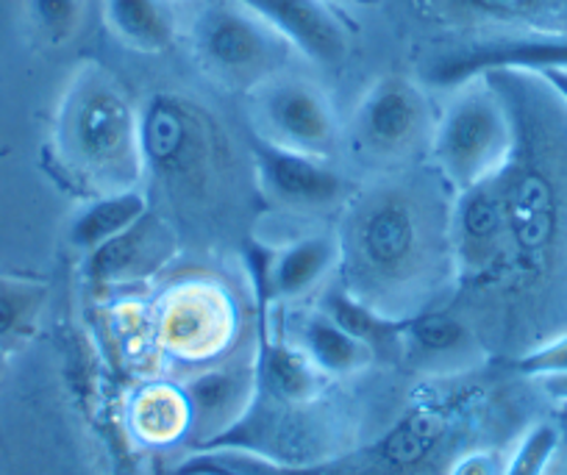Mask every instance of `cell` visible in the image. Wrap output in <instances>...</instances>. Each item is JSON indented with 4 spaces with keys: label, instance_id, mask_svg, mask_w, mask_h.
Segmentation results:
<instances>
[{
    "label": "cell",
    "instance_id": "2",
    "mask_svg": "<svg viewBox=\"0 0 567 475\" xmlns=\"http://www.w3.org/2000/svg\"><path fill=\"white\" fill-rule=\"evenodd\" d=\"M351 204V200H348ZM342 261L357 281L351 292L368 300L373 289H401L423 276L432 259V226L423 204L401 187H375L348 206Z\"/></svg>",
    "mask_w": 567,
    "mask_h": 475
},
{
    "label": "cell",
    "instance_id": "15",
    "mask_svg": "<svg viewBox=\"0 0 567 475\" xmlns=\"http://www.w3.org/2000/svg\"><path fill=\"white\" fill-rule=\"evenodd\" d=\"M173 254H176V234L159 215L148 211L128 231L86 254L81 270L90 281H131L162 270Z\"/></svg>",
    "mask_w": 567,
    "mask_h": 475
},
{
    "label": "cell",
    "instance_id": "26",
    "mask_svg": "<svg viewBox=\"0 0 567 475\" xmlns=\"http://www.w3.org/2000/svg\"><path fill=\"white\" fill-rule=\"evenodd\" d=\"M559 428L550 423H537L520 436L512 456L501 467V475H545L556 451H559Z\"/></svg>",
    "mask_w": 567,
    "mask_h": 475
},
{
    "label": "cell",
    "instance_id": "12",
    "mask_svg": "<svg viewBox=\"0 0 567 475\" xmlns=\"http://www.w3.org/2000/svg\"><path fill=\"white\" fill-rule=\"evenodd\" d=\"M504 173L456 195V206L449 217V245L460 270H487L504 250L509 237Z\"/></svg>",
    "mask_w": 567,
    "mask_h": 475
},
{
    "label": "cell",
    "instance_id": "11",
    "mask_svg": "<svg viewBox=\"0 0 567 475\" xmlns=\"http://www.w3.org/2000/svg\"><path fill=\"white\" fill-rule=\"evenodd\" d=\"M318 68H340L351 53V29L334 0H239Z\"/></svg>",
    "mask_w": 567,
    "mask_h": 475
},
{
    "label": "cell",
    "instance_id": "19",
    "mask_svg": "<svg viewBox=\"0 0 567 475\" xmlns=\"http://www.w3.org/2000/svg\"><path fill=\"white\" fill-rule=\"evenodd\" d=\"M103 23L136 53H165L178 34L171 0H103Z\"/></svg>",
    "mask_w": 567,
    "mask_h": 475
},
{
    "label": "cell",
    "instance_id": "21",
    "mask_svg": "<svg viewBox=\"0 0 567 475\" xmlns=\"http://www.w3.org/2000/svg\"><path fill=\"white\" fill-rule=\"evenodd\" d=\"M473 351V337L462 320L449 311H429V314L406 317L403 326V357L414 368L440 370L456 364Z\"/></svg>",
    "mask_w": 567,
    "mask_h": 475
},
{
    "label": "cell",
    "instance_id": "17",
    "mask_svg": "<svg viewBox=\"0 0 567 475\" xmlns=\"http://www.w3.org/2000/svg\"><path fill=\"white\" fill-rule=\"evenodd\" d=\"M318 309L326 311L340 329L357 337L364 348H370L375 359L403 357V326H406V317L386 314L379 306L368 303V300L359 298L357 292H351L342 283L326 289Z\"/></svg>",
    "mask_w": 567,
    "mask_h": 475
},
{
    "label": "cell",
    "instance_id": "30",
    "mask_svg": "<svg viewBox=\"0 0 567 475\" xmlns=\"http://www.w3.org/2000/svg\"><path fill=\"white\" fill-rule=\"evenodd\" d=\"M0 368H3V351H0Z\"/></svg>",
    "mask_w": 567,
    "mask_h": 475
},
{
    "label": "cell",
    "instance_id": "24",
    "mask_svg": "<svg viewBox=\"0 0 567 475\" xmlns=\"http://www.w3.org/2000/svg\"><path fill=\"white\" fill-rule=\"evenodd\" d=\"M42 298H45V287L40 283L0 278V351L23 340L40 314Z\"/></svg>",
    "mask_w": 567,
    "mask_h": 475
},
{
    "label": "cell",
    "instance_id": "3",
    "mask_svg": "<svg viewBox=\"0 0 567 475\" xmlns=\"http://www.w3.org/2000/svg\"><path fill=\"white\" fill-rule=\"evenodd\" d=\"M517 125L504 92L487 79L465 81L454 90L434 125L432 162L454 195L498 176L509 167Z\"/></svg>",
    "mask_w": 567,
    "mask_h": 475
},
{
    "label": "cell",
    "instance_id": "29",
    "mask_svg": "<svg viewBox=\"0 0 567 475\" xmlns=\"http://www.w3.org/2000/svg\"><path fill=\"white\" fill-rule=\"evenodd\" d=\"M537 75L545 81V86H548V90L567 106V70L548 68V70H539Z\"/></svg>",
    "mask_w": 567,
    "mask_h": 475
},
{
    "label": "cell",
    "instance_id": "25",
    "mask_svg": "<svg viewBox=\"0 0 567 475\" xmlns=\"http://www.w3.org/2000/svg\"><path fill=\"white\" fill-rule=\"evenodd\" d=\"M25 18L48 45H68L84 25L86 0H25Z\"/></svg>",
    "mask_w": 567,
    "mask_h": 475
},
{
    "label": "cell",
    "instance_id": "1",
    "mask_svg": "<svg viewBox=\"0 0 567 475\" xmlns=\"http://www.w3.org/2000/svg\"><path fill=\"white\" fill-rule=\"evenodd\" d=\"M56 147L64 165L101 193L134 187L142 176L140 106L95 62L81 64L56 112Z\"/></svg>",
    "mask_w": 567,
    "mask_h": 475
},
{
    "label": "cell",
    "instance_id": "13",
    "mask_svg": "<svg viewBox=\"0 0 567 475\" xmlns=\"http://www.w3.org/2000/svg\"><path fill=\"white\" fill-rule=\"evenodd\" d=\"M234 329L231 300L215 283H184L171 292L162 314V334L184 357H206L226 345Z\"/></svg>",
    "mask_w": 567,
    "mask_h": 475
},
{
    "label": "cell",
    "instance_id": "9",
    "mask_svg": "<svg viewBox=\"0 0 567 475\" xmlns=\"http://www.w3.org/2000/svg\"><path fill=\"white\" fill-rule=\"evenodd\" d=\"M259 189L267 200L287 211H326L351 200L353 184L331 165V158L290 151L265 136H250Z\"/></svg>",
    "mask_w": 567,
    "mask_h": 475
},
{
    "label": "cell",
    "instance_id": "6",
    "mask_svg": "<svg viewBox=\"0 0 567 475\" xmlns=\"http://www.w3.org/2000/svg\"><path fill=\"white\" fill-rule=\"evenodd\" d=\"M437 125L432 101L417 81L406 75H381L357 101L348 136L364 162L395 165L420 147L429 151Z\"/></svg>",
    "mask_w": 567,
    "mask_h": 475
},
{
    "label": "cell",
    "instance_id": "31",
    "mask_svg": "<svg viewBox=\"0 0 567 475\" xmlns=\"http://www.w3.org/2000/svg\"><path fill=\"white\" fill-rule=\"evenodd\" d=\"M359 3H373V0H359Z\"/></svg>",
    "mask_w": 567,
    "mask_h": 475
},
{
    "label": "cell",
    "instance_id": "28",
    "mask_svg": "<svg viewBox=\"0 0 567 475\" xmlns=\"http://www.w3.org/2000/svg\"><path fill=\"white\" fill-rule=\"evenodd\" d=\"M451 475H501V467L498 462H495V456L478 451L460 458V462L454 464V469H451Z\"/></svg>",
    "mask_w": 567,
    "mask_h": 475
},
{
    "label": "cell",
    "instance_id": "20",
    "mask_svg": "<svg viewBox=\"0 0 567 475\" xmlns=\"http://www.w3.org/2000/svg\"><path fill=\"white\" fill-rule=\"evenodd\" d=\"M256 373H259L261 395L287 406L312 403L323 379L296 342H272L270 337H261Z\"/></svg>",
    "mask_w": 567,
    "mask_h": 475
},
{
    "label": "cell",
    "instance_id": "4",
    "mask_svg": "<svg viewBox=\"0 0 567 475\" xmlns=\"http://www.w3.org/2000/svg\"><path fill=\"white\" fill-rule=\"evenodd\" d=\"M142 173L178 195L206 189L228 162L220 123L184 92H151L140 103Z\"/></svg>",
    "mask_w": 567,
    "mask_h": 475
},
{
    "label": "cell",
    "instance_id": "14",
    "mask_svg": "<svg viewBox=\"0 0 567 475\" xmlns=\"http://www.w3.org/2000/svg\"><path fill=\"white\" fill-rule=\"evenodd\" d=\"M256 390H259L256 364L206 370L184 386L189 403V434L198 436V451L212 445L217 436L245 417Z\"/></svg>",
    "mask_w": 567,
    "mask_h": 475
},
{
    "label": "cell",
    "instance_id": "7",
    "mask_svg": "<svg viewBox=\"0 0 567 475\" xmlns=\"http://www.w3.org/2000/svg\"><path fill=\"white\" fill-rule=\"evenodd\" d=\"M256 134L290 151L334 158L340 151V120L329 95L303 75H272L250 92Z\"/></svg>",
    "mask_w": 567,
    "mask_h": 475
},
{
    "label": "cell",
    "instance_id": "23",
    "mask_svg": "<svg viewBox=\"0 0 567 475\" xmlns=\"http://www.w3.org/2000/svg\"><path fill=\"white\" fill-rule=\"evenodd\" d=\"M454 7L489 23L523 25L526 31H565L559 25L565 0H454Z\"/></svg>",
    "mask_w": 567,
    "mask_h": 475
},
{
    "label": "cell",
    "instance_id": "8",
    "mask_svg": "<svg viewBox=\"0 0 567 475\" xmlns=\"http://www.w3.org/2000/svg\"><path fill=\"white\" fill-rule=\"evenodd\" d=\"M548 68L567 70V31H520L449 48L425 64V81L456 90L465 81L495 70L539 73Z\"/></svg>",
    "mask_w": 567,
    "mask_h": 475
},
{
    "label": "cell",
    "instance_id": "18",
    "mask_svg": "<svg viewBox=\"0 0 567 475\" xmlns=\"http://www.w3.org/2000/svg\"><path fill=\"white\" fill-rule=\"evenodd\" d=\"M296 345L301 348L303 357L315 364V370L323 379H346V375L359 373V370L370 368L375 362L370 348H364L357 337L340 329L320 309L303 311L298 317Z\"/></svg>",
    "mask_w": 567,
    "mask_h": 475
},
{
    "label": "cell",
    "instance_id": "16",
    "mask_svg": "<svg viewBox=\"0 0 567 475\" xmlns=\"http://www.w3.org/2000/svg\"><path fill=\"white\" fill-rule=\"evenodd\" d=\"M151 204L148 195L136 187L114 189V193H97L95 198L81 204L79 209L70 215L64 237H68L70 248L79 250L81 256L92 254L109 239L120 237L128 231L131 226L148 215Z\"/></svg>",
    "mask_w": 567,
    "mask_h": 475
},
{
    "label": "cell",
    "instance_id": "27",
    "mask_svg": "<svg viewBox=\"0 0 567 475\" xmlns=\"http://www.w3.org/2000/svg\"><path fill=\"white\" fill-rule=\"evenodd\" d=\"M523 375L532 379H545V375H567V337L550 340L545 345L534 348L526 357L517 359L515 364Z\"/></svg>",
    "mask_w": 567,
    "mask_h": 475
},
{
    "label": "cell",
    "instance_id": "5",
    "mask_svg": "<svg viewBox=\"0 0 567 475\" xmlns=\"http://www.w3.org/2000/svg\"><path fill=\"white\" fill-rule=\"evenodd\" d=\"M204 73L228 90L254 92L290 68L292 45L239 0H209L189 25Z\"/></svg>",
    "mask_w": 567,
    "mask_h": 475
},
{
    "label": "cell",
    "instance_id": "10",
    "mask_svg": "<svg viewBox=\"0 0 567 475\" xmlns=\"http://www.w3.org/2000/svg\"><path fill=\"white\" fill-rule=\"evenodd\" d=\"M250 281L259 300L261 329L272 303H292L312 292L342 265L340 234H307L281 248L265 242L245 245Z\"/></svg>",
    "mask_w": 567,
    "mask_h": 475
},
{
    "label": "cell",
    "instance_id": "22",
    "mask_svg": "<svg viewBox=\"0 0 567 475\" xmlns=\"http://www.w3.org/2000/svg\"><path fill=\"white\" fill-rule=\"evenodd\" d=\"M134 425L145 440L167 442L189 434V403L184 390L151 386L134 403Z\"/></svg>",
    "mask_w": 567,
    "mask_h": 475
}]
</instances>
